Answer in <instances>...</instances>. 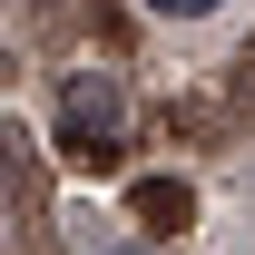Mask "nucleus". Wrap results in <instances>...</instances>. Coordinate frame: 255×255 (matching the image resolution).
I'll use <instances>...</instances> for the list:
<instances>
[{
  "mask_svg": "<svg viewBox=\"0 0 255 255\" xmlns=\"http://www.w3.org/2000/svg\"><path fill=\"white\" fill-rule=\"evenodd\" d=\"M118 137H128V98H118V79H98V69H79L59 89V147L79 167H98V157H118Z\"/></svg>",
  "mask_w": 255,
  "mask_h": 255,
  "instance_id": "1",
  "label": "nucleus"
},
{
  "mask_svg": "<svg viewBox=\"0 0 255 255\" xmlns=\"http://www.w3.org/2000/svg\"><path fill=\"white\" fill-rule=\"evenodd\" d=\"M137 216L147 226H187V187H177V177H147V187H137Z\"/></svg>",
  "mask_w": 255,
  "mask_h": 255,
  "instance_id": "2",
  "label": "nucleus"
},
{
  "mask_svg": "<svg viewBox=\"0 0 255 255\" xmlns=\"http://www.w3.org/2000/svg\"><path fill=\"white\" fill-rule=\"evenodd\" d=\"M157 20H196V10H216V0H147Z\"/></svg>",
  "mask_w": 255,
  "mask_h": 255,
  "instance_id": "3",
  "label": "nucleus"
}]
</instances>
